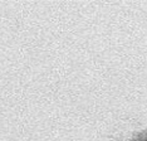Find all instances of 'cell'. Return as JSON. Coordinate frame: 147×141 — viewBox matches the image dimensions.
Here are the masks:
<instances>
[{"label": "cell", "mask_w": 147, "mask_h": 141, "mask_svg": "<svg viewBox=\"0 0 147 141\" xmlns=\"http://www.w3.org/2000/svg\"><path fill=\"white\" fill-rule=\"evenodd\" d=\"M133 141H147V131H143L142 134H140L136 137V140H133Z\"/></svg>", "instance_id": "cell-1"}]
</instances>
